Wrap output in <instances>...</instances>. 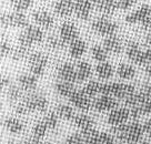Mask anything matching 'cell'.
<instances>
[{
  "mask_svg": "<svg viewBox=\"0 0 151 144\" xmlns=\"http://www.w3.org/2000/svg\"><path fill=\"white\" fill-rule=\"evenodd\" d=\"M116 136L107 132H100L98 138V144H116Z\"/></svg>",
  "mask_w": 151,
  "mask_h": 144,
  "instance_id": "cell-39",
  "label": "cell"
},
{
  "mask_svg": "<svg viewBox=\"0 0 151 144\" xmlns=\"http://www.w3.org/2000/svg\"><path fill=\"white\" fill-rule=\"evenodd\" d=\"M49 130L48 129L47 124L45 123L43 120H40V121H38L35 125H33V129H32V135L35 136H37L39 139H43L46 134H47V131Z\"/></svg>",
  "mask_w": 151,
  "mask_h": 144,
  "instance_id": "cell-36",
  "label": "cell"
},
{
  "mask_svg": "<svg viewBox=\"0 0 151 144\" xmlns=\"http://www.w3.org/2000/svg\"><path fill=\"white\" fill-rule=\"evenodd\" d=\"M96 72L100 79L108 80L114 75V68L109 62H99V64L96 67Z\"/></svg>",
  "mask_w": 151,
  "mask_h": 144,
  "instance_id": "cell-25",
  "label": "cell"
},
{
  "mask_svg": "<svg viewBox=\"0 0 151 144\" xmlns=\"http://www.w3.org/2000/svg\"><path fill=\"white\" fill-rule=\"evenodd\" d=\"M53 11L59 17H70L75 14V0H58L53 5Z\"/></svg>",
  "mask_w": 151,
  "mask_h": 144,
  "instance_id": "cell-16",
  "label": "cell"
},
{
  "mask_svg": "<svg viewBox=\"0 0 151 144\" xmlns=\"http://www.w3.org/2000/svg\"><path fill=\"white\" fill-rule=\"evenodd\" d=\"M91 29L94 33H97L99 36L109 37V36H113L117 33L119 26L117 24V22L107 18L106 16H101L93 20V22L91 23Z\"/></svg>",
  "mask_w": 151,
  "mask_h": 144,
  "instance_id": "cell-6",
  "label": "cell"
},
{
  "mask_svg": "<svg viewBox=\"0 0 151 144\" xmlns=\"http://www.w3.org/2000/svg\"><path fill=\"white\" fill-rule=\"evenodd\" d=\"M30 72L37 77L43 75L48 64V57L42 52H33L28 58Z\"/></svg>",
  "mask_w": 151,
  "mask_h": 144,
  "instance_id": "cell-8",
  "label": "cell"
},
{
  "mask_svg": "<svg viewBox=\"0 0 151 144\" xmlns=\"http://www.w3.org/2000/svg\"><path fill=\"white\" fill-rule=\"evenodd\" d=\"M134 92H136L134 87L129 83L107 82V83H102V87H101V94L112 95L116 99L123 100V101Z\"/></svg>",
  "mask_w": 151,
  "mask_h": 144,
  "instance_id": "cell-3",
  "label": "cell"
},
{
  "mask_svg": "<svg viewBox=\"0 0 151 144\" xmlns=\"http://www.w3.org/2000/svg\"><path fill=\"white\" fill-rule=\"evenodd\" d=\"M73 123L75 125L80 129L81 131H86L94 128V121L93 119L88 114L85 113H80V114H76L75 119H73Z\"/></svg>",
  "mask_w": 151,
  "mask_h": 144,
  "instance_id": "cell-22",
  "label": "cell"
},
{
  "mask_svg": "<svg viewBox=\"0 0 151 144\" xmlns=\"http://www.w3.org/2000/svg\"><path fill=\"white\" fill-rule=\"evenodd\" d=\"M104 47L109 53H112V54H119L123 50L122 41L116 34L106 37V39L104 40Z\"/></svg>",
  "mask_w": 151,
  "mask_h": 144,
  "instance_id": "cell-19",
  "label": "cell"
},
{
  "mask_svg": "<svg viewBox=\"0 0 151 144\" xmlns=\"http://www.w3.org/2000/svg\"><path fill=\"white\" fill-rule=\"evenodd\" d=\"M5 128L9 131L10 133H14V134H18L21 133L24 131V123L20 121L17 117H7L4 122Z\"/></svg>",
  "mask_w": 151,
  "mask_h": 144,
  "instance_id": "cell-29",
  "label": "cell"
},
{
  "mask_svg": "<svg viewBox=\"0 0 151 144\" xmlns=\"http://www.w3.org/2000/svg\"><path fill=\"white\" fill-rule=\"evenodd\" d=\"M87 51V43L82 39H77L69 44V54L73 59H79Z\"/></svg>",
  "mask_w": 151,
  "mask_h": 144,
  "instance_id": "cell-23",
  "label": "cell"
},
{
  "mask_svg": "<svg viewBox=\"0 0 151 144\" xmlns=\"http://www.w3.org/2000/svg\"><path fill=\"white\" fill-rule=\"evenodd\" d=\"M94 8L104 16H110L116 12V1L114 0H93Z\"/></svg>",
  "mask_w": 151,
  "mask_h": 144,
  "instance_id": "cell-20",
  "label": "cell"
},
{
  "mask_svg": "<svg viewBox=\"0 0 151 144\" xmlns=\"http://www.w3.org/2000/svg\"><path fill=\"white\" fill-rule=\"evenodd\" d=\"M45 123L47 124L48 129L49 130H55L57 126H58V122H59V116L56 113V111L48 112L46 115L43 116L42 119Z\"/></svg>",
  "mask_w": 151,
  "mask_h": 144,
  "instance_id": "cell-35",
  "label": "cell"
},
{
  "mask_svg": "<svg viewBox=\"0 0 151 144\" xmlns=\"http://www.w3.org/2000/svg\"><path fill=\"white\" fill-rule=\"evenodd\" d=\"M32 19L35 23L39 26L41 29L50 30L55 26V18L51 14H49L46 10H37L32 14Z\"/></svg>",
  "mask_w": 151,
  "mask_h": 144,
  "instance_id": "cell-14",
  "label": "cell"
},
{
  "mask_svg": "<svg viewBox=\"0 0 151 144\" xmlns=\"http://www.w3.org/2000/svg\"><path fill=\"white\" fill-rule=\"evenodd\" d=\"M55 90H56V92L58 93L60 97L69 99L71 95H72V93L75 92L77 89H76V87H75V83L59 80V81L55 84Z\"/></svg>",
  "mask_w": 151,
  "mask_h": 144,
  "instance_id": "cell-21",
  "label": "cell"
},
{
  "mask_svg": "<svg viewBox=\"0 0 151 144\" xmlns=\"http://www.w3.org/2000/svg\"><path fill=\"white\" fill-rule=\"evenodd\" d=\"M12 50H14V49L11 48L9 41L2 36V37H1V41H0V53H1V57H2V58L10 57Z\"/></svg>",
  "mask_w": 151,
  "mask_h": 144,
  "instance_id": "cell-38",
  "label": "cell"
},
{
  "mask_svg": "<svg viewBox=\"0 0 151 144\" xmlns=\"http://www.w3.org/2000/svg\"><path fill=\"white\" fill-rule=\"evenodd\" d=\"M29 51H30V48L18 44V47H16L12 50L10 58L14 61H21L24 59H28L29 56L31 54V53H29Z\"/></svg>",
  "mask_w": 151,
  "mask_h": 144,
  "instance_id": "cell-30",
  "label": "cell"
},
{
  "mask_svg": "<svg viewBox=\"0 0 151 144\" xmlns=\"http://www.w3.org/2000/svg\"><path fill=\"white\" fill-rule=\"evenodd\" d=\"M0 23L5 28H26L27 26H29L28 18L22 11L4 12L0 17Z\"/></svg>",
  "mask_w": 151,
  "mask_h": 144,
  "instance_id": "cell-7",
  "label": "cell"
},
{
  "mask_svg": "<svg viewBox=\"0 0 151 144\" xmlns=\"http://www.w3.org/2000/svg\"><path fill=\"white\" fill-rule=\"evenodd\" d=\"M118 99H116L112 95H107V94H101L92 103V107L98 112H110L113 109L118 107Z\"/></svg>",
  "mask_w": 151,
  "mask_h": 144,
  "instance_id": "cell-9",
  "label": "cell"
},
{
  "mask_svg": "<svg viewBox=\"0 0 151 144\" xmlns=\"http://www.w3.org/2000/svg\"><path fill=\"white\" fill-rule=\"evenodd\" d=\"M140 144H151L150 142H148V141H141Z\"/></svg>",
  "mask_w": 151,
  "mask_h": 144,
  "instance_id": "cell-49",
  "label": "cell"
},
{
  "mask_svg": "<svg viewBox=\"0 0 151 144\" xmlns=\"http://www.w3.org/2000/svg\"><path fill=\"white\" fill-rule=\"evenodd\" d=\"M93 7V0H75L76 17L80 20H88Z\"/></svg>",
  "mask_w": 151,
  "mask_h": 144,
  "instance_id": "cell-13",
  "label": "cell"
},
{
  "mask_svg": "<svg viewBox=\"0 0 151 144\" xmlns=\"http://www.w3.org/2000/svg\"><path fill=\"white\" fill-rule=\"evenodd\" d=\"M65 144H85L82 133H72L66 139Z\"/></svg>",
  "mask_w": 151,
  "mask_h": 144,
  "instance_id": "cell-41",
  "label": "cell"
},
{
  "mask_svg": "<svg viewBox=\"0 0 151 144\" xmlns=\"http://www.w3.org/2000/svg\"><path fill=\"white\" fill-rule=\"evenodd\" d=\"M129 24H140L142 28H151V5H142L140 8L128 14L124 17Z\"/></svg>",
  "mask_w": 151,
  "mask_h": 144,
  "instance_id": "cell-5",
  "label": "cell"
},
{
  "mask_svg": "<svg viewBox=\"0 0 151 144\" xmlns=\"http://www.w3.org/2000/svg\"><path fill=\"white\" fill-rule=\"evenodd\" d=\"M48 109V100L41 92L31 91L14 104V110L18 114H28L32 112H46Z\"/></svg>",
  "mask_w": 151,
  "mask_h": 144,
  "instance_id": "cell-1",
  "label": "cell"
},
{
  "mask_svg": "<svg viewBox=\"0 0 151 144\" xmlns=\"http://www.w3.org/2000/svg\"><path fill=\"white\" fill-rule=\"evenodd\" d=\"M109 52L104 49V46H99V44H96L91 48V56L96 61L98 62H104L108 59Z\"/></svg>",
  "mask_w": 151,
  "mask_h": 144,
  "instance_id": "cell-32",
  "label": "cell"
},
{
  "mask_svg": "<svg viewBox=\"0 0 151 144\" xmlns=\"http://www.w3.org/2000/svg\"><path fill=\"white\" fill-rule=\"evenodd\" d=\"M46 42H47V47L51 50H62L66 46V43L60 36L59 37L58 36H49Z\"/></svg>",
  "mask_w": 151,
  "mask_h": 144,
  "instance_id": "cell-33",
  "label": "cell"
},
{
  "mask_svg": "<svg viewBox=\"0 0 151 144\" xmlns=\"http://www.w3.org/2000/svg\"><path fill=\"white\" fill-rule=\"evenodd\" d=\"M117 10H128L134 5H137L138 0H114Z\"/></svg>",
  "mask_w": 151,
  "mask_h": 144,
  "instance_id": "cell-40",
  "label": "cell"
},
{
  "mask_svg": "<svg viewBox=\"0 0 151 144\" xmlns=\"http://www.w3.org/2000/svg\"><path fill=\"white\" fill-rule=\"evenodd\" d=\"M69 101L72 105H75L77 109H79L82 112L89 111L92 107V103H93L91 101V98L88 97L82 90H76L69 98Z\"/></svg>",
  "mask_w": 151,
  "mask_h": 144,
  "instance_id": "cell-10",
  "label": "cell"
},
{
  "mask_svg": "<svg viewBox=\"0 0 151 144\" xmlns=\"http://www.w3.org/2000/svg\"><path fill=\"white\" fill-rule=\"evenodd\" d=\"M81 133L85 139V144H98V138H99L100 132H98L94 128L86 131H81Z\"/></svg>",
  "mask_w": 151,
  "mask_h": 144,
  "instance_id": "cell-34",
  "label": "cell"
},
{
  "mask_svg": "<svg viewBox=\"0 0 151 144\" xmlns=\"http://www.w3.org/2000/svg\"><path fill=\"white\" fill-rule=\"evenodd\" d=\"M146 73L151 78V62L149 63V64L146 65Z\"/></svg>",
  "mask_w": 151,
  "mask_h": 144,
  "instance_id": "cell-47",
  "label": "cell"
},
{
  "mask_svg": "<svg viewBox=\"0 0 151 144\" xmlns=\"http://www.w3.org/2000/svg\"><path fill=\"white\" fill-rule=\"evenodd\" d=\"M57 75H58V79L61 81H68L72 83L78 82L77 81V68L70 62H65L59 65V68L57 70Z\"/></svg>",
  "mask_w": 151,
  "mask_h": 144,
  "instance_id": "cell-12",
  "label": "cell"
},
{
  "mask_svg": "<svg viewBox=\"0 0 151 144\" xmlns=\"http://www.w3.org/2000/svg\"><path fill=\"white\" fill-rule=\"evenodd\" d=\"M7 144H22V142H18V141H16V140H9Z\"/></svg>",
  "mask_w": 151,
  "mask_h": 144,
  "instance_id": "cell-48",
  "label": "cell"
},
{
  "mask_svg": "<svg viewBox=\"0 0 151 144\" xmlns=\"http://www.w3.org/2000/svg\"><path fill=\"white\" fill-rule=\"evenodd\" d=\"M6 91H7V99H8V101L11 103H18L21 99L24 98L22 97V89L20 88L19 85H16V84H10L8 88L6 89Z\"/></svg>",
  "mask_w": 151,
  "mask_h": 144,
  "instance_id": "cell-28",
  "label": "cell"
},
{
  "mask_svg": "<svg viewBox=\"0 0 151 144\" xmlns=\"http://www.w3.org/2000/svg\"><path fill=\"white\" fill-rule=\"evenodd\" d=\"M33 0H10V5L14 11H22L30 8Z\"/></svg>",
  "mask_w": 151,
  "mask_h": 144,
  "instance_id": "cell-37",
  "label": "cell"
},
{
  "mask_svg": "<svg viewBox=\"0 0 151 144\" xmlns=\"http://www.w3.org/2000/svg\"><path fill=\"white\" fill-rule=\"evenodd\" d=\"M112 134L121 142L128 144H138L142 141L145 129L140 122L133 121L130 123H123L120 125L112 126Z\"/></svg>",
  "mask_w": 151,
  "mask_h": 144,
  "instance_id": "cell-2",
  "label": "cell"
},
{
  "mask_svg": "<svg viewBox=\"0 0 151 144\" xmlns=\"http://www.w3.org/2000/svg\"><path fill=\"white\" fill-rule=\"evenodd\" d=\"M77 68V81L81 83V82H85L89 79L91 75H92V68L91 64L86 62V61H81L78 64L76 65Z\"/></svg>",
  "mask_w": 151,
  "mask_h": 144,
  "instance_id": "cell-24",
  "label": "cell"
},
{
  "mask_svg": "<svg viewBox=\"0 0 151 144\" xmlns=\"http://www.w3.org/2000/svg\"><path fill=\"white\" fill-rule=\"evenodd\" d=\"M43 39H45V33H43L42 29L40 28L39 26L29 24L20 32L18 42L19 44L31 49V47L33 44H38V43L42 42Z\"/></svg>",
  "mask_w": 151,
  "mask_h": 144,
  "instance_id": "cell-4",
  "label": "cell"
},
{
  "mask_svg": "<svg viewBox=\"0 0 151 144\" xmlns=\"http://www.w3.org/2000/svg\"><path fill=\"white\" fill-rule=\"evenodd\" d=\"M56 113L60 119L66 120V121H73V119L76 116L73 107L68 105V104H63V103H60V104L57 105Z\"/></svg>",
  "mask_w": 151,
  "mask_h": 144,
  "instance_id": "cell-26",
  "label": "cell"
},
{
  "mask_svg": "<svg viewBox=\"0 0 151 144\" xmlns=\"http://www.w3.org/2000/svg\"><path fill=\"white\" fill-rule=\"evenodd\" d=\"M41 140L42 139H39L37 136L32 135V136L27 138V139L24 140V142H22V144H42V141H41Z\"/></svg>",
  "mask_w": 151,
  "mask_h": 144,
  "instance_id": "cell-43",
  "label": "cell"
},
{
  "mask_svg": "<svg viewBox=\"0 0 151 144\" xmlns=\"http://www.w3.org/2000/svg\"><path fill=\"white\" fill-rule=\"evenodd\" d=\"M38 84V77L33 73H22L18 77V85L24 91L31 92L35 91Z\"/></svg>",
  "mask_w": 151,
  "mask_h": 144,
  "instance_id": "cell-17",
  "label": "cell"
},
{
  "mask_svg": "<svg viewBox=\"0 0 151 144\" xmlns=\"http://www.w3.org/2000/svg\"><path fill=\"white\" fill-rule=\"evenodd\" d=\"M117 75L120 79L131 80L136 75V69L134 67L128 63H120L117 68Z\"/></svg>",
  "mask_w": 151,
  "mask_h": 144,
  "instance_id": "cell-27",
  "label": "cell"
},
{
  "mask_svg": "<svg viewBox=\"0 0 151 144\" xmlns=\"http://www.w3.org/2000/svg\"><path fill=\"white\" fill-rule=\"evenodd\" d=\"M146 43L149 47H151V31L146 36Z\"/></svg>",
  "mask_w": 151,
  "mask_h": 144,
  "instance_id": "cell-46",
  "label": "cell"
},
{
  "mask_svg": "<svg viewBox=\"0 0 151 144\" xmlns=\"http://www.w3.org/2000/svg\"><path fill=\"white\" fill-rule=\"evenodd\" d=\"M59 36L61 37V39L65 41V43H68L70 44L72 42L79 39V31H78V28L76 27L75 23L72 22H63L60 27V33Z\"/></svg>",
  "mask_w": 151,
  "mask_h": 144,
  "instance_id": "cell-15",
  "label": "cell"
},
{
  "mask_svg": "<svg viewBox=\"0 0 151 144\" xmlns=\"http://www.w3.org/2000/svg\"><path fill=\"white\" fill-rule=\"evenodd\" d=\"M143 129H145V133H146L151 141V120H148L143 123Z\"/></svg>",
  "mask_w": 151,
  "mask_h": 144,
  "instance_id": "cell-44",
  "label": "cell"
},
{
  "mask_svg": "<svg viewBox=\"0 0 151 144\" xmlns=\"http://www.w3.org/2000/svg\"><path fill=\"white\" fill-rule=\"evenodd\" d=\"M130 119V110L129 107H116L109 112L107 122L111 126H117L123 123H127Z\"/></svg>",
  "mask_w": 151,
  "mask_h": 144,
  "instance_id": "cell-11",
  "label": "cell"
},
{
  "mask_svg": "<svg viewBox=\"0 0 151 144\" xmlns=\"http://www.w3.org/2000/svg\"><path fill=\"white\" fill-rule=\"evenodd\" d=\"M126 53H127V57L129 60L132 61L134 64L140 65L142 54H143V50H142L141 47L139 46L137 42H128L127 47H126Z\"/></svg>",
  "mask_w": 151,
  "mask_h": 144,
  "instance_id": "cell-18",
  "label": "cell"
},
{
  "mask_svg": "<svg viewBox=\"0 0 151 144\" xmlns=\"http://www.w3.org/2000/svg\"><path fill=\"white\" fill-rule=\"evenodd\" d=\"M151 62V49H147V50H143V54H142V59H141V63L140 65H145L149 64Z\"/></svg>",
  "mask_w": 151,
  "mask_h": 144,
  "instance_id": "cell-42",
  "label": "cell"
},
{
  "mask_svg": "<svg viewBox=\"0 0 151 144\" xmlns=\"http://www.w3.org/2000/svg\"><path fill=\"white\" fill-rule=\"evenodd\" d=\"M10 84H11V80H10L9 78L4 77V78L1 79V88H2V89H7Z\"/></svg>",
  "mask_w": 151,
  "mask_h": 144,
  "instance_id": "cell-45",
  "label": "cell"
},
{
  "mask_svg": "<svg viewBox=\"0 0 151 144\" xmlns=\"http://www.w3.org/2000/svg\"><path fill=\"white\" fill-rule=\"evenodd\" d=\"M101 87L102 83H100L98 81H89L88 83L86 84L85 87L82 88V91L90 98H93L98 94H101Z\"/></svg>",
  "mask_w": 151,
  "mask_h": 144,
  "instance_id": "cell-31",
  "label": "cell"
}]
</instances>
